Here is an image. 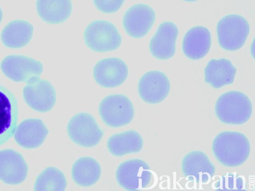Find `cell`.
Listing matches in <instances>:
<instances>
[{
    "mask_svg": "<svg viewBox=\"0 0 255 191\" xmlns=\"http://www.w3.org/2000/svg\"><path fill=\"white\" fill-rule=\"evenodd\" d=\"M84 40L91 50L104 53L117 49L122 43V37L113 23L107 20H96L86 27Z\"/></svg>",
    "mask_w": 255,
    "mask_h": 191,
    "instance_id": "3",
    "label": "cell"
},
{
    "mask_svg": "<svg viewBox=\"0 0 255 191\" xmlns=\"http://www.w3.org/2000/svg\"><path fill=\"white\" fill-rule=\"evenodd\" d=\"M99 112L103 121L111 127H120L132 120L134 110L130 100L122 94L106 96L99 106Z\"/></svg>",
    "mask_w": 255,
    "mask_h": 191,
    "instance_id": "5",
    "label": "cell"
},
{
    "mask_svg": "<svg viewBox=\"0 0 255 191\" xmlns=\"http://www.w3.org/2000/svg\"><path fill=\"white\" fill-rule=\"evenodd\" d=\"M17 119V102L15 96L0 85V145L14 135Z\"/></svg>",
    "mask_w": 255,
    "mask_h": 191,
    "instance_id": "14",
    "label": "cell"
},
{
    "mask_svg": "<svg viewBox=\"0 0 255 191\" xmlns=\"http://www.w3.org/2000/svg\"><path fill=\"white\" fill-rule=\"evenodd\" d=\"M184 0L185 1H197L198 0Z\"/></svg>",
    "mask_w": 255,
    "mask_h": 191,
    "instance_id": "28",
    "label": "cell"
},
{
    "mask_svg": "<svg viewBox=\"0 0 255 191\" xmlns=\"http://www.w3.org/2000/svg\"><path fill=\"white\" fill-rule=\"evenodd\" d=\"M36 9L43 21L50 24H60L70 17L72 4L71 0H37Z\"/></svg>",
    "mask_w": 255,
    "mask_h": 191,
    "instance_id": "20",
    "label": "cell"
},
{
    "mask_svg": "<svg viewBox=\"0 0 255 191\" xmlns=\"http://www.w3.org/2000/svg\"><path fill=\"white\" fill-rule=\"evenodd\" d=\"M128 69L121 59L111 57L103 59L95 65L93 75L96 83L106 88L121 85L127 79Z\"/></svg>",
    "mask_w": 255,
    "mask_h": 191,
    "instance_id": "9",
    "label": "cell"
},
{
    "mask_svg": "<svg viewBox=\"0 0 255 191\" xmlns=\"http://www.w3.org/2000/svg\"><path fill=\"white\" fill-rule=\"evenodd\" d=\"M215 187L220 190H241L243 188V180L238 176L228 174L217 182Z\"/></svg>",
    "mask_w": 255,
    "mask_h": 191,
    "instance_id": "25",
    "label": "cell"
},
{
    "mask_svg": "<svg viewBox=\"0 0 255 191\" xmlns=\"http://www.w3.org/2000/svg\"><path fill=\"white\" fill-rule=\"evenodd\" d=\"M154 10L143 3L134 4L125 13L123 19L124 28L131 37L140 38L149 31L155 21Z\"/></svg>",
    "mask_w": 255,
    "mask_h": 191,
    "instance_id": "10",
    "label": "cell"
},
{
    "mask_svg": "<svg viewBox=\"0 0 255 191\" xmlns=\"http://www.w3.org/2000/svg\"><path fill=\"white\" fill-rule=\"evenodd\" d=\"M2 10L0 7V22H1V21L2 20Z\"/></svg>",
    "mask_w": 255,
    "mask_h": 191,
    "instance_id": "27",
    "label": "cell"
},
{
    "mask_svg": "<svg viewBox=\"0 0 255 191\" xmlns=\"http://www.w3.org/2000/svg\"><path fill=\"white\" fill-rule=\"evenodd\" d=\"M32 25L24 20H14L7 24L2 31L1 39L3 44L14 49L26 45L33 35Z\"/></svg>",
    "mask_w": 255,
    "mask_h": 191,
    "instance_id": "22",
    "label": "cell"
},
{
    "mask_svg": "<svg viewBox=\"0 0 255 191\" xmlns=\"http://www.w3.org/2000/svg\"><path fill=\"white\" fill-rule=\"evenodd\" d=\"M213 153L217 161L227 167H237L248 159L251 146L243 133L224 131L218 134L212 143Z\"/></svg>",
    "mask_w": 255,
    "mask_h": 191,
    "instance_id": "1",
    "label": "cell"
},
{
    "mask_svg": "<svg viewBox=\"0 0 255 191\" xmlns=\"http://www.w3.org/2000/svg\"><path fill=\"white\" fill-rule=\"evenodd\" d=\"M237 70L232 62L226 59H212L204 72L205 81L215 89L232 84Z\"/></svg>",
    "mask_w": 255,
    "mask_h": 191,
    "instance_id": "19",
    "label": "cell"
},
{
    "mask_svg": "<svg viewBox=\"0 0 255 191\" xmlns=\"http://www.w3.org/2000/svg\"><path fill=\"white\" fill-rule=\"evenodd\" d=\"M220 46L228 51H235L244 45L250 32V25L243 16L230 14L222 17L217 26Z\"/></svg>",
    "mask_w": 255,
    "mask_h": 191,
    "instance_id": "4",
    "label": "cell"
},
{
    "mask_svg": "<svg viewBox=\"0 0 255 191\" xmlns=\"http://www.w3.org/2000/svg\"><path fill=\"white\" fill-rule=\"evenodd\" d=\"M67 180L63 173L58 169L50 167L37 177L34 185L35 191H64Z\"/></svg>",
    "mask_w": 255,
    "mask_h": 191,
    "instance_id": "24",
    "label": "cell"
},
{
    "mask_svg": "<svg viewBox=\"0 0 255 191\" xmlns=\"http://www.w3.org/2000/svg\"><path fill=\"white\" fill-rule=\"evenodd\" d=\"M181 169L184 176L197 183H208L215 173V168L208 157L200 151H193L183 158Z\"/></svg>",
    "mask_w": 255,
    "mask_h": 191,
    "instance_id": "13",
    "label": "cell"
},
{
    "mask_svg": "<svg viewBox=\"0 0 255 191\" xmlns=\"http://www.w3.org/2000/svg\"><path fill=\"white\" fill-rule=\"evenodd\" d=\"M67 131L74 143L86 148L98 145L104 135V131L99 127L95 118L86 112L74 115L67 124Z\"/></svg>",
    "mask_w": 255,
    "mask_h": 191,
    "instance_id": "6",
    "label": "cell"
},
{
    "mask_svg": "<svg viewBox=\"0 0 255 191\" xmlns=\"http://www.w3.org/2000/svg\"><path fill=\"white\" fill-rule=\"evenodd\" d=\"M27 173V165L20 153L12 149L0 151L1 181L7 184H19L26 179Z\"/></svg>",
    "mask_w": 255,
    "mask_h": 191,
    "instance_id": "16",
    "label": "cell"
},
{
    "mask_svg": "<svg viewBox=\"0 0 255 191\" xmlns=\"http://www.w3.org/2000/svg\"><path fill=\"white\" fill-rule=\"evenodd\" d=\"M178 34V28L173 22L161 23L149 42V50L152 56L159 60L172 57L175 52Z\"/></svg>",
    "mask_w": 255,
    "mask_h": 191,
    "instance_id": "15",
    "label": "cell"
},
{
    "mask_svg": "<svg viewBox=\"0 0 255 191\" xmlns=\"http://www.w3.org/2000/svg\"><path fill=\"white\" fill-rule=\"evenodd\" d=\"M143 145L142 137L134 130H128L112 135L108 140L110 153L115 156H122L139 152Z\"/></svg>",
    "mask_w": 255,
    "mask_h": 191,
    "instance_id": "21",
    "label": "cell"
},
{
    "mask_svg": "<svg viewBox=\"0 0 255 191\" xmlns=\"http://www.w3.org/2000/svg\"><path fill=\"white\" fill-rule=\"evenodd\" d=\"M48 130L39 119H28L22 121L16 128L14 138L20 146L27 149L35 148L44 141Z\"/></svg>",
    "mask_w": 255,
    "mask_h": 191,
    "instance_id": "17",
    "label": "cell"
},
{
    "mask_svg": "<svg viewBox=\"0 0 255 191\" xmlns=\"http://www.w3.org/2000/svg\"><path fill=\"white\" fill-rule=\"evenodd\" d=\"M23 96L29 106L40 112L50 111L56 100L53 85L39 77H32L26 82L23 89Z\"/></svg>",
    "mask_w": 255,
    "mask_h": 191,
    "instance_id": "8",
    "label": "cell"
},
{
    "mask_svg": "<svg viewBox=\"0 0 255 191\" xmlns=\"http://www.w3.org/2000/svg\"><path fill=\"white\" fill-rule=\"evenodd\" d=\"M211 45L210 31L203 26H195L185 34L182 41V51L188 58L199 60L207 54Z\"/></svg>",
    "mask_w": 255,
    "mask_h": 191,
    "instance_id": "18",
    "label": "cell"
},
{
    "mask_svg": "<svg viewBox=\"0 0 255 191\" xmlns=\"http://www.w3.org/2000/svg\"><path fill=\"white\" fill-rule=\"evenodd\" d=\"M170 84L162 72L151 71L145 73L139 80L138 92L140 98L149 104L158 103L168 96Z\"/></svg>",
    "mask_w": 255,
    "mask_h": 191,
    "instance_id": "12",
    "label": "cell"
},
{
    "mask_svg": "<svg viewBox=\"0 0 255 191\" xmlns=\"http://www.w3.org/2000/svg\"><path fill=\"white\" fill-rule=\"evenodd\" d=\"M96 7L105 13L117 12L123 5L125 0H93Z\"/></svg>",
    "mask_w": 255,
    "mask_h": 191,
    "instance_id": "26",
    "label": "cell"
},
{
    "mask_svg": "<svg viewBox=\"0 0 255 191\" xmlns=\"http://www.w3.org/2000/svg\"><path fill=\"white\" fill-rule=\"evenodd\" d=\"M215 111L222 123L241 125L247 122L253 113L249 98L239 91H229L221 95L215 104Z\"/></svg>",
    "mask_w": 255,
    "mask_h": 191,
    "instance_id": "2",
    "label": "cell"
},
{
    "mask_svg": "<svg viewBox=\"0 0 255 191\" xmlns=\"http://www.w3.org/2000/svg\"><path fill=\"white\" fill-rule=\"evenodd\" d=\"M71 173L72 179L77 185L87 187L98 182L101 176V168L94 158L84 157L73 164Z\"/></svg>",
    "mask_w": 255,
    "mask_h": 191,
    "instance_id": "23",
    "label": "cell"
},
{
    "mask_svg": "<svg viewBox=\"0 0 255 191\" xmlns=\"http://www.w3.org/2000/svg\"><path fill=\"white\" fill-rule=\"evenodd\" d=\"M1 70L7 78L14 82H27L39 77L43 71L42 64L31 58L22 55H9L1 63Z\"/></svg>",
    "mask_w": 255,
    "mask_h": 191,
    "instance_id": "11",
    "label": "cell"
},
{
    "mask_svg": "<svg viewBox=\"0 0 255 191\" xmlns=\"http://www.w3.org/2000/svg\"><path fill=\"white\" fill-rule=\"evenodd\" d=\"M152 173L144 161L134 159L121 163L116 172V179L122 188L130 191L145 188L151 179Z\"/></svg>",
    "mask_w": 255,
    "mask_h": 191,
    "instance_id": "7",
    "label": "cell"
}]
</instances>
